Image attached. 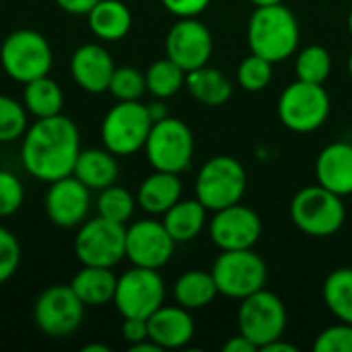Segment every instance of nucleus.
I'll return each instance as SVG.
<instances>
[{
    "mask_svg": "<svg viewBox=\"0 0 352 352\" xmlns=\"http://www.w3.org/2000/svg\"><path fill=\"white\" fill-rule=\"evenodd\" d=\"M21 140V163L29 175L45 184L72 175L80 153V132L70 118L58 113L35 120Z\"/></svg>",
    "mask_w": 352,
    "mask_h": 352,
    "instance_id": "f257e3e1",
    "label": "nucleus"
},
{
    "mask_svg": "<svg viewBox=\"0 0 352 352\" xmlns=\"http://www.w3.org/2000/svg\"><path fill=\"white\" fill-rule=\"evenodd\" d=\"M301 39L299 21L285 4L254 8L248 23V45L272 64L297 54Z\"/></svg>",
    "mask_w": 352,
    "mask_h": 352,
    "instance_id": "f03ea898",
    "label": "nucleus"
},
{
    "mask_svg": "<svg viewBox=\"0 0 352 352\" xmlns=\"http://www.w3.org/2000/svg\"><path fill=\"white\" fill-rule=\"evenodd\" d=\"M293 225L309 237H330L338 233L346 221V206L342 196L326 190L324 186H307L291 200Z\"/></svg>",
    "mask_w": 352,
    "mask_h": 352,
    "instance_id": "7ed1b4c3",
    "label": "nucleus"
},
{
    "mask_svg": "<svg viewBox=\"0 0 352 352\" xmlns=\"http://www.w3.org/2000/svg\"><path fill=\"white\" fill-rule=\"evenodd\" d=\"M54 52L47 37L35 29H16L0 45V66L8 78L25 85L50 74Z\"/></svg>",
    "mask_w": 352,
    "mask_h": 352,
    "instance_id": "20e7f679",
    "label": "nucleus"
},
{
    "mask_svg": "<svg viewBox=\"0 0 352 352\" xmlns=\"http://www.w3.org/2000/svg\"><path fill=\"white\" fill-rule=\"evenodd\" d=\"M330 95L324 85L295 80L278 97L276 111L280 124L297 134L320 130L330 116Z\"/></svg>",
    "mask_w": 352,
    "mask_h": 352,
    "instance_id": "39448f33",
    "label": "nucleus"
},
{
    "mask_svg": "<svg viewBox=\"0 0 352 352\" xmlns=\"http://www.w3.org/2000/svg\"><path fill=\"white\" fill-rule=\"evenodd\" d=\"M153 124L144 103L118 101L101 122L103 146L116 157H130L144 148Z\"/></svg>",
    "mask_w": 352,
    "mask_h": 352,
    "instance_id": "423d86ee",
    "label": "nucleus"
},
{
    "mask_svg": "<svg viewBox=\"0 0 352 352\" xmlns=\"http://www.w3.org/2000/svg\"><path fill=\"white\" fill-rule=\"evenodd\" d=\"M245 188V167L231 155L208 159L196 175V198L212 212L241 202Z\"/></svg>",
    "mask_w": 352,
    "mask_h": 352,
    "instance_id": "0eeeda50",
    "label": "nucleus"
},
{
    "mask_svg": "<svg viewBox=\"0 0 352 352\" xmlns=\"http://www.w3.org/2000/svg\"><path fill=\"white\" fill-rule=\"evenodd\" d=\"M210 272L217 283L219 295L237 301L264 289L268 280V266L262 256L254 252V248L221 252Z\"/></svg>",
    "mask_w": 352,
    "mask_h": 352,
    "instance_id": "6e6552de",
    "label": "nucleus"
},
{
    "mask_svg": "<svg viewBox=\"0 0 352 352\" xmlns=\"http://www.w3.org/2000/svg\"><path fill=\"white\" fill-rule=\"evenodd\" d=\"M194 148L196 142L190 126L171 116L153 124L144 144V153L153 169L177 175L192 165Z\"/></svg>",
    "mask_w": 352,
    "mask_h": 352,
    "instance_id": "1a4fd4ad",
    "label": "nucleus"
},
{
    "mask_svg": "<svg viewBox=\"0 0 352 352\" xmlns=\"http://www.w3.org/2000/svg\"><path fill=\"white\" fill-rule=\"evenodd\" d=\"M287 320L289 316L283 299L264 287L254 295L241 299L237 311V330L245 338H250L258 346V351H262L272 340L285 336Z\"/></svg>",
    "mask_w": 352,
    "mask_h": 352,
    "instance_id": "9d476101",
    "label": "nucleus"
},
{
    "mask_svg": "<svg viewBox=\"0 0 352 352\" xmlns=\"http://www.w3.org/2000/svg\"><path fill=\"white\" fill-rule=\"evenodd\" d=\"M74 256L82 266L113 268L126 258V225L95 217L78 227Z\"/></svg>",
    "mask_w": 352,
    "mask_h": 352,
    "instance_id": "9b49d317",
    "label": "nucleus"
},
{
    "mask_svg": "<svg viewBox=\"0 0 352 352\" xmlns=\"http://www.w3.org/2000/svg\"><path fill=\"white\" fill-rule=\"evenodd\" d=\"M165 280L159 270L132 266L118 276L113 305L122 318L148 320L165 303Z\"/></svg>",
    "mask_w": 352,
    "mask_h": 352,
    "instance_id": "f8f14e48",
    "label": "nucleus"
},
{
    "mask_svg": "<svg viewBox=\"0 0 352 352\" xmlns=\"http://www.w3.org/2000/svg\"><path fill=\"white\" fill-rule=\"evenodd\" d=\"M33 320L41 334L66 338L74 334L85 320V303L74 295L70 285H52L35 299Z\"/></svg>",
    "mask_w": 352,
    "mask_h": 352,
    "instance_id": "ddd939ff",
    "label": "nucleus"
},
{
    "mask_svg": "<svg viewBox=\"0 0 352 352\" xmlns=\"http://www.w3.org/2000/svg\"><path fill=\"white\" fill-rule=\"evenodd\" d=\"M208 235L221 252L252 250L262 237V219L254 208L237 202L214 210L208 221Z\"/></svg>",
    "mask_w": 352,
    "mask_h": 352,
    "instance_id": "4468645a",
    "label": "nucleus"
},
{
    "mask_svg": "<svg viewBox=\"0 0 352 352\" xmlns=\"http://www.w3.org/2000/svg\"><path fill=\"white\" fill-rule=\"evenodd\" d=\"M175 252V241L163 221L142 219L126 227V258L132 266L163 268Z\"/></svg>",
    "mask_w": 352,
    "mask_h": 352,
    "instance_id": "2eb2a0df",
    "label": "nucleus"
},
{
    "mask_svg": "<svg viewBox=\"0 0 352 352\" xmlns=\"http://www.w3.org/2000/svg\"><path fill=\"white\" fill-rule=\"evenodd\" d=\"M214 50L210 29L198 16L179 19L165 37V56L186 72L206 66Z\"/></svg>",
    "mask_w": 352,
    "mask_h": 352,
    "instance_id": "dca6fc26",
    "label": "nucleus"
},
{
    "mask_svg": "<svg viewBox=\"0 0 352 352\" xmlns=\"http://www.w3.org/2000/svg\"><path fill=\"white\" fill-rule=\"evenodd\" d=\"M47 219L60 229H74L87 221L91 208V190L74 175L50 182L43 198Z\"/></svg>",
    "mask_w": 352,
    "mask_h": 352,
    "instance_id": "f3484780",
    "label": "nucleus"
},
{
    "mask_svg": "<svg viewBox=\"0 0 352 352\" xmlns=\"http://www.w3.org/2000/svg\"><path fill=\"white\" fill-rule=\"evenodd\" d=\"M113 70L116 62L101 43H85L76 47L70 58L72 80L91 95L107 91Z\"/></svg>",
    "mask_w": 352,
    "mask_h": 352,
    "instance_id": "a211bd4d",
    "label": "nucleus"
},
{
    "mask_svg": "<svg viewBox=\"0 0 352 352\" xmlns=\"http://www.w3.org/2000/svg\"><path fill=\"white\" fill-rule=\"evenodd\" d=\"M148 338L159 344L163 351H175L184 349L192 342L196 334L194 318L190 316V309L182 305H161L148 320Z\"/></svg>",
    "mask_w": 352,
    "mask_h": 352,
    "instance_id": "6ab92c4d",
    "label": "nucleus"
},
{
    "mask_svg": "<svg viewBox=\"0 0 352 352\" xmlns=\"http://www.w3.org/2000/svg\"><path fill=\"white\" fill-rule=\"evenodd\" d=\"M318 184L338 196L352 194V142L336 140L326 144L316 159Z\"/></svg>",
    "mask_w": 352,
    "mask_h": 352,
    "instance_id": "aec40b11",
    "label": "nucleus"
},
{
    "mask_svg": "<svg viewBox=\"0 0 352 352\" xmlns=\"http://www.w3.org/2000/svg\"><path fill=\"white\" fill-rule=\"evenodd\" d=\"M177 200H182V179L177 173L155 169L138 186L136 204L146 214H165Z\"/></svg>",
    "mask_w": 352,
    "mask_h": 352,
    "instance_id": "412c9836",
    "label": "nucleus"
},
{
    "mask_svg": "<svg viewBox=\"0 0 352 352\" xmlns=\"http://www.w3.org/2000/svg\"><path fill=\"white\" fill-rule=\"evenodd\" d=\"M72 175L80 179L91 192H99L103 188H109L118 182L120 165L118 157L103 148H85L78 153Z\"/></svg>",
    "mask_w": 352,
    "mask_h": 352,
    "instance_id": "4be33fe9",
    "label": "nucleus"
},
{
    "mask_svg": "<svg viewBox=\"0 0 352 352\" xmlns=\"http://www.w3.org/2000/svg\"><path fill=\"white\" fill-rule=\"evenodd\" d=\"M118 276L111 268L82 266L70 280V289L85 303V307H103L113 301Z\"/></svg>",
    "mask_w": 352,
    "mask_h": 352,
    "instance_id": "5701e85b",
    "label": "nucleus"
},
{
    "mask_svg": "<svg viewBox=\"0 0 352 352\" xmlns=\"http://www.w3.org/2000/svg\"><path fill=\"white\" fill-rule=\"evenodd\" d=\"M91 33L101 41H120L132 29V12L122 0H99L87 12Z\"/></svg>",
    "mask_w": 352,
    "mask_h": 352,
    "instance_id": "b1692460",
    "label": "nucleus"
},
{
    "mask_svg": "<svg viewBox=\"0 0 352 352\" xmlns=\"http://www.w3.org/2000/svg\"><path fill=\"white\" fill-rule=\"evenodd\" d=\"M188 93L206 107H221L233 95V82L229 76L214 66H200L186 74Z\"/></svg>",
    "mask_w": 352,
    "mask_h": 352,
    "instance_id": "393cba45",
    "label": "nucleus"
},
{
    "mask_svg": "<svg viewBox=\"0 0 352 352\" xmlns=\"http://www.w3.org/2000/svg\"><path fill=\"white\" fill-rule=\"evenodd\" d=\"M206 206L194 198V200H177L165 214L163 225L173 237L175 243H188L194 241L206 227Z\"/></svg>",
    "mask_w": 352,
    "mask_h": 352,
    "instance_id": "a878e982",
    "label": "nucleus"
},
{
    "mask_svg": "<svg viewBox=\"0 0 352 352\" xmlns=\"http://www.w3.org/2000/svg\"><path fill=\"white\" fill-rule=\"evenodd\" d=\"M23 87V105L31 118L41 120L62 113L64 91L54 78H50V74L33 78Z\"/></svg>",
    "mask_w": 352,
    "mask_h": 352,
    "instance_id": "bb28decb",
    "label": "nucleus"
},
{
    "mask_svg": "<svg viewBox=\"0 0 352 352\" xmlns=\"http://www.w3.org/2000/svg\"><path fill=\"white\" fill-rule=\"evenodd\" d=\"M217 295L219 289L212 278V272H204V270H188L173 285L175 303L190 311L210 305L217 299Z\"/></svg>",
    "mask_w": 352,
    "mask_h": 352,
    "instance_id": "cd10ccee",
    "label": "nucleus"
},
{
    "mask_svg": "<svg viewBox=\"0 0 352 352\" xmlns=\"http://www.w3.org/2000/svg\"><path fill=\"white\" fill-rule=\"evenodd\" d=\"M322 295L336 320L352 324V268L332 270L324 280Z\"/></svg>",
    "mask_w": 352,
    "mask_h": 352,
    "instance_id": "c85d7f7f",
    "label": "nucleus"
},
{
    "mask_svg": "<svg viewBox=\"0 0 352 352\" xmlns=\"http://www.w3.org/2000/svg\"><path fill=\"white\" fill-rule=\"evenodd\" d=\"M186 70L182 66H177L173 60H169L167 56L161 60H155L144 76H146V91L155 97V99H169L175 97L182 89H186Z\"/></svg>",
    "mask_w": 352,
    "mask_h": 352,
    "instance_id": "c756f323",
    "label": "nucleus"
},
{
    "mask_svg": "<svg viewBox=\"0 0 352 352\" xmlns=\"http://www.w3.org/2000/svg\"><path fill=\"white\" fill-rule=\"evenodd\" d=\"M332 72V54L324 45H307L297 52L295 58V74L299 80L324 85Z\"/></svg>",
    "mask_w": 352,
    "mask_h": 352,
    "instance_id": "7c9ffc66",
    "label": "nucleus"
},
{
    "mask_svg": "<svg viewBox=\"0 0 352 352\" xmlns=\"http://www.w3.org/2000/svg\"><path fill=\"white\" fill-rule=\"evenodd\" d=\"M134 210H136V196H132L126 188L113 184L109 188L99 190V196H97L99 217L120 223V225H128Z\"/></svg>",
    "mask_w": 352,
    "mask_h": 352,
    "instance_id": "2f4dec72",
    "label": "nucleus"
},
{
    "mask_svg": "<svg viewBox=\"0 0 352 352\" xmlns=\"http://www.w3.org/2000/svg\"><path fill=\"white\" fill-rule=\"evenodd\" d=\"M29 128V113L23 101L0 95V144L14 142L25 136Z\"/></svg>",
    "mask_w": 352,
    "mask_h": 352,
    "instance_id": "473e14b6",
    "label": "nucleus"
},
{
    "mask_svg": "<svg viewBox=\"0 0 352 352\" xmlns=\"http://www.w3.org/2000/svg\"><path fill=\"white\" fill-rule=\"evenodd\" d=\"M107 93L116 101H140L146 93V76L134 66H116Z\"/></svg>",
    "mask_w": 352,
    "mask_h": 352,
    "instance_id": "72a5a7b5",
    "label": "nucleus"
},
{
    "mask_svg": "<svg viewBox=\"0 0 352 352\" xmlns=\"http://www.w3.org/2000/svg\"><path fill=\"white\" fill-rule=\"evenodd\" d=\"M272 62L258 56L250 54L248 58L241 60L237 68V82L243 91L248 93H260L272 82Z\"/></svg>",
    "mask_w": 352,
    "mask_h": 352,
    "instance_id": "f704fd0d",
    "label": "nucleus"
},
{
    "mask_svg": "<svg viewBox=\"0 0 352 352\" xmlns=\"http://www.w3.org/2000/svg\"><path fill=\"white\" fill-rule=\"evenodd\" d=\"M25 202V188L21 179L6 169H0V219L12 217Z\"/></svg>",
    "mask_w": 352,
    "mask_h": 352,
    "instance_id": "c9c22d12",
    "label": "nucleus"
},
{
    "mask_svg": "<svg viewBox=\"0 0 352 352\" xmlns=\"http://www.w3.org/2000/svg\"><path fill=\"white\" fill-rule=\"evenodd\" d=\"M314 352H352V324L338 322L322 330L314 340Z\"/></svg>",
    "mask_w": 352,
    "mask_h": 352,
    "instance_id": "e433bc0d",
    "label": "nucleus"
},
{
    "mask_svg": "<svg viewBox=\"0 0 352 352\" xmlns=\"http://www.w3.org/2000/svg\"><path fill=\"white\" fill-rule=\"evenodd\" d=\"M21 264V245L12 231L0 225V283H6Z\"/></svg>",
    "mask_w": 352,
    "mask_h": 352,
    "instance_id": "4c0bfd02",
    "label": "nucleus"
},
{
    "mask_svg": "<svg viewBox=\"0 0 352 352\" xmlns=\"http://www.w3.org/2000/svg\"><path fill=\"white\" fill-rule=\"evenodd\" d=\"M167 12H171L177 19H188V16H198L202 14L210 0H161Z\"/></svg>",
    "mask_w": 352,
    "mask_h": 352,
    "instance_id": "58836bf2",
    "label": "nucleus"
},
{
    "mask_svg": "<svg viewBox=\"0 0 352 352\" xmlns=\"http://www.w3.org/2000/svg\"><path fill=\"white\" fill-rule=\"evenodd\" d=\"M122 338L128 342V346L138 344V342H142V340H148V324H146V320L124 318V324H122Z\"/></svg>",
    "mask_w": 352,
    "mask_h": 352,
    "instance_id": "ea45409f",
    "label": "nucleus"
},
{
    "mask_svg": "<svg viewBox=\"0 0 352 352\" xmlns=\"http://www.w3.org/2000/svg\"><path fill=\"white\" fill-rule=\"evenodd\" d=\"M58 8L68 14H87L99 0H54Z\"/></svg>",
    "mask_w": 352,
    "mask_h": 352,
    "instance_id": "a19ab883",
    "label": "nucleus"
},
{
    "mask_svg": "<svg viewBox=\"0 0 352 352\" xmlns=\"http://www.w3.org/2000/svg\"><path fill=\"white\" fill-rule=\"evenodd\" d=\"M223 351L225 352H258V346H256L250 338H245V336L239 332V334L231 336V338L223 344Z\"/></svg>",
    "mask_w": 352,
    "mask_h": 352,
    "instance_id": "79ce46f5",
    "label": "nucleus"
},
{
    "mask_svg": "<svg viewBox=\"0 0 352 352\" xmlns=\"http://www.w3.org/2000/svg\"><path fill=\"white\" fill-rule=\"evenodd\" d=\"M262 352H297V346L295 344H291V342H287L285 340V336L283 338H276V340H272L270 344H266Z\"/></svg>",
    "mask_w": 352,
    "mask_h": 352,
    "instance_id": "37998d69",
    "label": "nucleus"
},
{
    "mask_svg": "<svg viewBox=\"0 0 352 352\" xmlns=\"http://www.w3.org/2000/svg\"><path fill=\"white\" fill-rule=\"evenodd\" d=\"M146 107H148V113H151L153 122L165 120V118L169 116V113H167V107H165V103H163V99H157V101L148 103Z\"/></svg>",
    "mask_w": 352,
    "mask_h": 352,
    "instance_id": "c03bdc74",
    "label": "nucleus"
},
{
    "mask_svg": "<svg viewBox=\"0 0 352 352\" xmlns=\"http://www.w3.org/2000/svg\"><path fill=\"white\" fill-rule=\"evenodd\" d=\"M130 352H163V349L159 346V344H155L151 338L148 340H142V342H138V344H132V346H128Z\"/></svg>",
    "mask_w": 352,
    "mask_h": 352,
    "instance_id": "a18cd8bd",
    "label": "nucleus"
},
{
    "mask_svg": "<svg viewBox=\"0 0 352 352\" xmlns=\"http://www.w3.org/2000/svg\"><path fill=\"white\" fill-rule=\"evenodd\" d=\"M256 8H262V6H274V4H283V0H250Z\"/></svg>",
    "mask_w": 352,
    "mask_h": 352,
    "instance_id": "49530a36",
    "label": "nucleus"
},
{
    "mask_svg": "<svg viewBox=\"0 0 352 352\" xmlns=\"http://www.w3.org/2000/svg\"><path fill=\"white\" fill-rule=\"evenodd\" d=\"M85 352H109L107 346H101V344H89V346H85L82 349Z\"/></svg>",
    "mask_w": 352,
    "mask_h": 352,
    "instance_id": "de8ad7c7",
    "label": "nucleus"
},
{
    "mask_svg": "<svg viewBox=\"0 0 352 352\" xmlns=\"http://www.w3.org/2000/svg\"><path fill=\"white\" fill-rule=\"evenodd\" d=\"M349 74H351V80H352V52H351V56H349Z\"/></svg>",
    "mask_w": 352,
    "mask_h": 352,
    "instance_id": "09e8293b",
    "label": "nucleus"
},
{
    "mask_svg": "<svg viewBox=\"0 0 352 352\" xmlns=\"http://www.w3.org/2000/svg\"><path fill=\"white\" fill-rule=\"evenodd\" d=\"M349 31H351V35H352V8H351V12H349Z\"/></svg>",
    "mask_w": 352,
    "mask_h": 352,
    "instance_id": "8fccbe9b",
    "label": "nucleus"
}]
</instances>
